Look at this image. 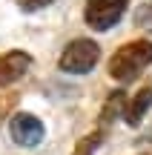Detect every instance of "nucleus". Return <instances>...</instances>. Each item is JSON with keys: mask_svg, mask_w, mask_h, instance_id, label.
<instances>
[{"mask_svg": "<svg viewBox=\"0 0 152 155\" xmlns=\"http://www.w3.org/2000/svg\"><path fill=\"white\" fill-rule=\"evenodd\" d=\"M152 63V43L149 40H132L121 46L109 61V75L118 81H132Z\"/></svg>", "mask_w": 152, "mask_h": 155, "instance_id": "obj_1", "label": "nucleus"}, {"mask_svg": "<svg viewBox=\"0 0 152 155\" xmlns=\"http://www.w3.org/2000/svg\"><path fill=\"white\" fill-rule=\"evenodd\" d=\"M98 55H101V49H98L95 40H86V38L72 40L60 55V69L72 75H83L98 63Z\"/></svg>", "mask_w": 152, "mask_h": 155, "instance_id": "obj_2", "label": "nucleus"}, {"mask_svg": "<svg viewBox=\"0 0 152 155\" xmlns=\"http://www.w3.org/2000/svg\"><path fill=\"white\" fill-rule=\"evenodd\" d=\"M126 6H129V0H89L86 3V23L98 32L112 29L124 17Z\"/></svg>", "mask_w": 152, "mask_h": 155, "instance_id": "obj_3", "label": "nucleus"}, {"mask_svg": "<svg viewBox=\"0 0 152 155\" xmlns=\"http://www.w3.org/2000/svg\"><path fill=\"white\" fill-rule=\"evenodd\" d=\"M9 132H11V141H15V144H20V147H37L40 141H43V124H40L34 115L20 112V115H15L9 121Z\"/></svg>", "mask_w": 152, "mask_h": 155, "instance_id": "obj_4", "label": "nucleus"}, {"mask_svg": "<svg viewBox=\"0 0 152 155\" xmlns=\"http://www.w3.org/2000/svg\"><path fill=\"white\" fill-rule=\"evenodd\" d=\"M29 66H32V58L26 52H20V49L0 55V86H9V83L20 81Z\"/></svg>", "mask_w": 152, "mask_h": 155, "instance_id": "obj_5", "label": "nucleus"}, {"mask_svg": "<svg viewBox=\"0 0 152 155\" xmlns=\"http://www.w3.org/2000/svg\"><path fill=\"white\" fill-rule=\"evenodd\" d=\"M149 106H152V86H144L141 92L129 101V106H126V112H124L126 124H129V127H138L141 118H144V112H147Z\"/></svg>", "mask_w": 152, "mask_h": 155, "instance_id": "obj_6", "label": "nucleus"}, {"mask_svg": "<svg viewBox=\"0 0 152 155\" xmlns=\"http://www.w3.org/2000/svg\"><path fill=\"white\" fill-rule=\"evenodd\" d=\"M118 112H126V95L124 92H112L106 101V106H103L101 112V124H112L115 118H118Z\"/></svg>", "mask_w": 152, "mask_h": 155, "instance_id": "obj_7", "label": "nucleus"}, {"mask_svg": "<svg viewBox=\"0 0 152 155\" xmlns=\"http://www.w3.org/2000/svg\"><path fill=\"white\" fill-rule=\"evenodd\" d=\"M103 141V132H92V135H86L83 141L78 144V150H75V155H92L98 150V144Z\"/></svg>", "mask_w": 152, "mask_h": 155, "instance_id": "obj_8", "label": "nucleus"}, {"mask_svg": "<svg viewBox=\"0 0 152 155\" xmlns=\"http://www.w3.org/2000/svg\"><path fill=\"white\" fill-rule=\"evenodd\" d=\"M52 0H17V6H20L23 12H34V9H43V6H49Z\"/></svg>", "mask_w": 152, "mask_h": 155, "instance_id": "obj_9", "label": "nucleus"}, {"mask_svg": "<svg viewBox=\"0 0 152 155\" xmlns=\"http://www.w3.org/2000/svg\"><path fill=\"white\" fill-rule=\"evenodd\" d=\"M138 26H141V29H152V6H144V9L141 12H138Z\"/></svg>", "mask_w": 152, "mask_h": 155, "instance_id": "obj_10", "label": "nucleus"}]
</instances>
